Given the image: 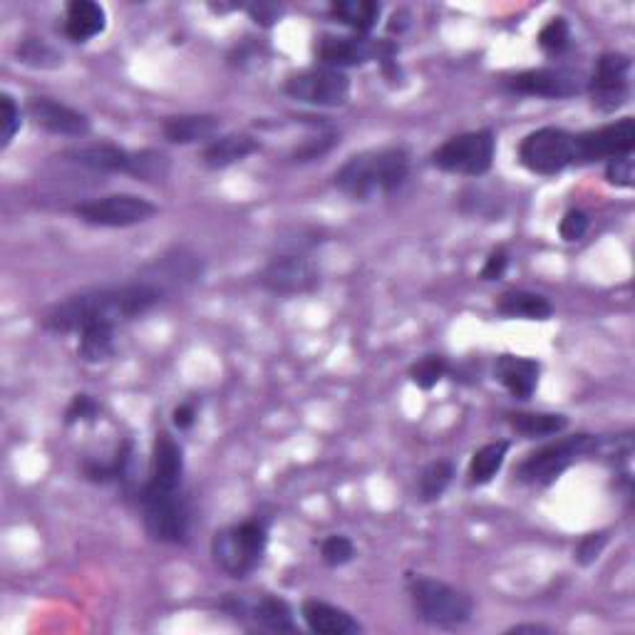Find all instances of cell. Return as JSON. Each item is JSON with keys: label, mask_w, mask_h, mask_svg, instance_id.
<instances>
[{"label": "cell", "mask_w": 635, "mask_h": 635, "mask_svg": "<svg viewBox=\"0 0 635 635\" xmlns=\"http://www.w3.org/2000/svg\"><path fill=\"white\" fill-rule=\"evenodd\" d=\"M608 544V532H598V534H586L584 539L576 544L574 558L581 566H591L604 552V546Z\"/></svg>", "instance_id": "cell-41"}, {"label": "cell", "mask_w": 635, "mask_h": 635, "mask_svg": "<svg viewBox=\"0 0 635 635\" xmlns=\"http://www.w3.org/2000/svg\"><path fill=\"white\" fill-rule=\"evenodd\" d=\"M338 145V135H318V137H310V139H306L304 145H300L294 155V161H314V159H318V157H323V155H328L333 147Z\"/></svg>", "instance_id": "cell-40"}, {"label": "cell", "mask_w": 635, "mask_h": 635, "mask_svg": "<svg viewBox=\"0 0 635 635\" xmlns=\"http://www.w3.org/2000/svg\"><path fill=\"white\" fill-rule=\"evenodd\" d=\"M246 13L251 16L256 26L261 28H274L284 16V6L278 3H266V0H258V3L246 6Z\"/></svg>", "instance_id": "cell-42"}, {"label": "cell", "mask_w": 635, "mask_h": 635, "mask_svg": "<svg viewBox=\"0 0 635 635\" xmlns=\"http://www.w3.org/2000/svg\"><path fill=\"white\" fill-rule=\"evenodd\" d=\"M380 40L365 36H320L316 42V60L323 68L343 70L378 60Z\"/></svg>", "instance_id": "cell-17"}, {"label": "cell", "mask_w": 635, "mask_h": 635, "mask_svg": "<svg viewBox=\"0 0 635 635\" xmlns=\"http://www.w3.org/2000/svg\"><path fill=\"white\" fill-rule=\"evenodd\" d=\"M171 423H175L179 433L191 429L194 423H197V407H194L191 403H181L179 407H175V413H171Z\"/></svg>", "instance_id": "cell-44"}, {"label": "cell", "mask_w": 635, "mask_h": 635, "mask_svg": "<svg viewBox=\"0 0 635 635\" xmlns=\"http://www.w3.org/2000/svg\"><path fill=\"white\" fill-rule=\"evenodd\" d=\"M631 70L633 62L623 52H604L598 58L594 75L586 82L591 107L601 115L618 112L631 100Z\"/></svg>", "instance_id": "cell-11"}, {"label": "cell", "mask_w": 635, "mask_h": 635, "mask_svg": "<svg viewBox=\"0 0 635 635\" xmlns=\"http://www.w3.org/2000/svg\"><path fill=\"white\" fill-rule=\"evenodd\" d=\"M407 596L415 616L435 628H459L475 616V601L469 594L433 576L407 578Z\"/></svg>", "instance_id": "cell-4"}, {"label": "cell", "mask_w": 635, "mask_h": 635, "mask_svg": "<svg viewBox=\"0 0 635 635\" xmlns=\"http://www.w3.org/2000/svg\"><path fill=\"white\" fill-rule=\"evenodd\" d=\"M201 271L204 266L197 254H191L187 249H175L157 258V261L147 268V278H142V281L155 284L157 288L165 290V294H169V288L189 286L194 281H199Z\"/></svg>", "instance_id": "cell-18"}, {"label": "cell", "mask_w": 635, "mask_h": 635, "mask_svg": "<svg viewBox=\"0 0 635 635\" xmlns=\"http://www.w3.org/2000/svg\"><path fill=\"white\" fill-rule=\"evenodd\" d=\"M497 314L504 318H522V320H548L554 316L552 300L532 290H504L497 298Z\"/></svg>", "instance_id": "cell-25"}, {"label": "cell", "mask_w": 635, "mask_h": 635, "mask_svg": "<svg viewBox=\"0 0 635 635\" xmlns=\"http://www.w3.org/2000/svg\"><path fill=\"white\" fill-rule=\"evenodd\" d=\"M100 417V405L92 395L88 393H80L72 397V403L68 405V410H65V425H78V423H95V419Z\"/></svg>", "instance_id": "cell-37"}, {"label": "cell", "mask_w": 635, "mask_h": 635, "mask_svg": "<svg viewBox=\"0 0 635 635\" xmlns=\"http://www.w3.org/2000/svg\"><path fill=\"white\" fill-rule=\"evenodd\" d=\"M588 226H591V219H588L586 211L568 209V211L564 214L562 224H558V234H562L564 241L574 244V241L584 239V236L588 234Z\"/></svg>", "instance_id": "cell-39"}, {"label": "cell", "mask_w": 635, "mask_h": 635, "mask_svg": "<svg viewBox=\"0 0 635 635\" xmlns=\"http://www.w3.org/2000/svg\"><path fill=\"white\" fill-rule=\"evenodd\" d=\"M536 42H539L544 56L562 58L568 50V46H572V26L566 23V18H552L539 30V38H536Z\"/></svg>", "instance_id": "cell-34"}, {"label": "cell", "mask_w": 635, "mask_h": 635, "mask_svg": "<svg viewBox=\"0 0 635 635\" xmlns=\"http://www.w3.org/2000/svg\"><path fill=\"white\" fill-rule=\"evenodd\" d=\"M26 115L30 117L32 125L58 137H88L92 129L88 115L42 95L30 97L26 102Z\"/></svg>", "instance_id": "cell-16"}, {"label": "cell", "mask_w": 635, "mask_h": 635, "mask_svg": "<svg viewBox=\"0 0 635 635\" xmlns=\"http://www.w3.org/2000/svg\"><path fill=\"white\" fill-rule=\"evenodd\" d=\"M165 290L147 281H132L125 286L92 288L60 300L42 316V328L50 333H80L92 323H120L145 316L165 300Z\"/></svg>", "instance_id": "cell-1"}, {"label": "cell", "mask_w": 635, "mask_h": 635, "mask_svg": "<svg viewBox=\"0 0 635 635\" xmlns=\"http://www.w3.org/2000/svg\"><path fill=\"white\" fill-rule=\"evenodd\" d=\"M261 149V142L256 137L244 135V132H231L221 135L217 139H211L209 145H204L201 149V165L207 169H226L236 165V161H244L246 157L256 155Z\"/></svg>", "instance_id": "cell-23"}, {"label": "cell", "mask_w": 635, "mask_h": 635, "mask_svg": "<svg viewBox=\"0 0 635 635\" xmlns=\"http://www.w3.org/2000/svg\"><path fill=\"white\" fill-rule=\"evenodd\" d=\"M504 90L544 100H566L584 90L581 75L572 68H532L504 80Z\"/></svg>", "instance_id": "cell-15"}, {"label": "cell", "mask_w": 635, "mask_h": 635, "mask_svg": "<svg viewBox=\"0 0 635 635\" xmlns=\"http://www.w3.org/2000/svg\"><path fill=\"white\" fill-rule=\"evenodd\" d=\"M447 373H449V363L443 358V355H425L423 360L410 365V373L407 375H410L413 385L427 393L443 383L447 378Z\"/></svg>", "instance_id": "cell-33"}, {"label": "cell", "mask_w": 635, "mask_h": 635, "mask_svg": "<svg viewBox=\"0 0 635 635\" xmlns=\"http://www.w3.org/2000/svg\"><path fill=\"white\" fill-rule=\"evenodd\" d=\"M494 155H497V137L492 129H477V132L449 137L429 159L433 167L445 175L484 177L494 165Z\"/></svg>", "instance_id": "cell-7"}, {"label": "cell", "mask_w": 635, "mask_h": 635, "mask_svg": "<svg viewBox=\"0 0 635 635\" xmlns=\"http://www.w3.org/2000/svg\"><path fill=\"white\" fill-rule=\"evenodd\" d=\"M115 330L117 326L110 323H92V326H85L80 330V343H78V355L90 365L110 360L115 355Z\"/></svg>", "instance_id": "cell-28"}, {"label": "cell", "mask_w": 635, "mask_h": 635, "mask_svg": "<svg viewBox=\"0 0 635 635\" xmlns=\"http://www.w3.org/2000/svg\"><path fill=\"white\" fill-rule=\"evenodd\" d=\"M127 177L147 181V185L165 181L169 177V157L157 152V149H139V152H132V167H129Z\"/></svg>", "instance_id": "cell-31"}, {"label": "cell", "mask_w": 635, "mask_h": 635, "mask_svg": "<svg viewBox=\"0 0 635 635\" xmlns=\"http://www.w3.org/2000/svg\"><path fill=\"white\" fill-rule=\"evenodd\" d=\"M519 165L532 175L556 177L576 165V135L562 127H542L519 145Z\"/></svg>", "instance_id": "cell-8"}, {"label": "cell", "mask_w": 635, "mask_h": 635, "mask_svg": "<svg viewBox=\"0 0 635 635\" xmlns=\"http://www.w3.org/2000/svg\"><path fill=\"white\" fill-rule=\"evenodd\" d=\"M509 455V443L507 439H499V443H489L475 452V457L469 462V487H484L494 477L499 475V469L504 467Z\"/></svg>", "instance_id": "cell-27"}, {"label": "cell", "mask_w": 635, "mask_h": 635, "mask_svg": "<svg viewBox=\"0 0 635 635\" xmlns=\"http://www.w3.org/2000/svg\"><path fill=\"white\" fill-rule=\"evenodd\" d=\"M509 268V254L507 249H494L489 256H487V261H484L482 266V281H499V278L504 276V271Z\"/></svg>", "instance_id": "cell-43"}, {"label": "cell", "mask_w": 635, "mask_h": 635, "mask_svg": "<svg viewBox=\"0 0 635 635\" xmlns=\"http://www.w3.org/2000/svg\"><path fill=\"white\" fill-rule=\"evenodd\" d=\"M221 608L239 621H251L254 626L271 633H296L294 608L274 594H231Z\"/></svg>", "instance_id": "cell-14"}, {"label": "cell", "mask_w": 635, "mask_h": 635, "mask_svg": "<svg viewBox=\"0 0 635 635\" xmlns=\"http://www.w3.org/2000/svg\"><path fill=\"white\" fill-rule=\"evenodd\" d=\"M18 62L28 65V68H36V70H58L62 68V56L60 52L48 46L42 38H28L18 46L16 50Z\"/></svg>", "instance_id": "cell-32"}, {"label": "cell", "mask_w": 635, "mask_h": 635, "mask_svg": "<svg viewBox=\"0 0 635 635\" xmlns=\"http://www.w3.org/2000/svg\"><path fill=\"white\" fill-rule=\"evenodd\" d=\"M507 423L514 433L536 439L562 435L568 427V417L556 413H507Z\"/></svg>", "instance_id": "cell-29"}, {"label": "cell", "mask_w": 635, "mask_h": 635, "mask_svg": "<svg viewBox=\"0 0 635 635\" xmlns=\"http://www.w3.org/2000/svg\"><path fill=\"white\" fill-rule=\"evenodd\" d=\"M62 157L82 169L102 171V175H129V167H132V152L112 142L72 147Z\"/></svg>", "instance_id": "cell-20"}, {"label": "cell", "mask_w": 635, "mask_h": 635, "mask_svg": "<svg viewBox=\"0 0 635 635\" xmlns=\"http://www.w3.org/2000/svg\"><path fill=\"white\" fill-rule=\"evenodd\" d=\"M268 529L261 519L231 524L214 534L211 558L229 578L251 576L264 562Z\"/></svg>", "instance_id": "cell-6"}, {"label": "cell", "mask_w": 635, "mask_h": 635, "mask_svg": "<svg viewBox=\"0 0 635 635\" xmlns=\"http://www.w3.org/2000/svg\"><path fill=\"white\" fill-rule=\"evenodd\" d=\"M320 558L328 568H340L355 558V544L343 534H330L320 542Z\"/></svg>", "instance_id": "cell-36"}, {"label": "cell", "mask_w": 635, "mask_h": 635, "mask_svg": "<svg viewBox=\"0 0 635 635\" xmlns=\"http://www.w3.org/2000/svg\"><path fill=\"white\" fill-rule=\"evenodd\" d=\"M452 477H455V465H452V462L447 459L429 462V465L419 472V479H417L419 502L435 504L443 499V494L452 484Z\"/></svg>", "instance_id": "cell-30"}, {"label": "cell", "mask_w": 635, "mask_h": 635, "mask_svg": "<svg viewBox=\"0 0 635 635\" xmlns=\"http://www.w3.org/2000/svg\"><path fill=\"white\" fill-rule=\"evenodd\" d=\"M139 507L149 532L175 534L191 522L185 492V449L167 429H159L149 459V479L139 492Z\"/></svg>", "instance_id": "cell-2"}, {"label": "cell", "mask_w": 635, "mask_h": 635, "mask_svg": "<svg viewBox=\"0 0 635 635\" xmlns=\"http://www.w3.org/2000/svg\"><path fill=\"white\" fill-rule=\"evenodd\" d=\"M635 149V120L621 117L616 122L576 135V165H594L616 157L633 155Z\"/></svg>", "instance_id": "cell-13"}, {"label": "cell", "mask_w": 635, "mask_h": 635, "mask_svg": "<svg viewBox=\"0 0 635 635\" xmlns=\"http://www.w3.org/2000/svg\"><path fill=\"white\" fill-rule=\"evenodd\" d=\"M598 447L601 439L586 433L562 437L556 439V443H548L539 449H534L532 455H526L522 465L514 469V477L516 482L529 484V487H548V484H554L566 469L578 465L581 459L596 455Z\"/></svg>", "instance_id": "cell-5"}, {"label": "cell", "mask_w": 635, "mask_h": 635, "mask_svg": "<svg viewBox=\"0 0 635 635\" xmlns=\"http://www.w3.org/2000/svg\"><path fill=\"white\" fill-rule=\"evenodd\" d=\"M107 28V13L95 0H72L65 8V36L72 42H88Z\"/></svg>", "instance_id": "cell-24"}, {"label": "cell", "mask_w": 635, "mask_h": 635, "mask_svg": "<svg viewBox=\"0 0 635 635\" xmlns=\"http://www.w3.org/2000/svg\"><path fill=\"white\" fill-rule=\"evenodd\" d=\"M606 181L616 189H633L635 187V159H633V155L611 159L606 165Z\"/></svg>", "instance_id": "cell-38"}, {"label": "cell", "mask_w": 635, "mask_h": 635, "mask_svg": "<svg viewBox=\"0 0 635 635\" xmlns=\"http://www.w3.org/2000/svg\"><path fill=\"white\" fill-rule=\"evenodd\" d=\"M258 286L274 296H308L320 288V271L306 254L284 251L264 266Z\"/></svg>", "instance_id": "cell-12"}, {"label": "cell", "mask_w": 635, "mask_h": 635, "mask_svg": "<svg viewBox=\"0 0 635 635\" xmlns=\"http://www.w3.org/2000/svg\"><path fill=\"white\" fill-rule=\"evenodd\" d=\"M410 175V155L405 147L368 149L350 157L336 175L333 187L353 201H373L390 197Z\"/></svg>", "instance_id": "cell-3"}, {"label": "cell", "mask_w": 635, "mask_h": 635, "mask_svg": "<svg viewBox=\"0 0 635 635\" xmlns=\"http://www.w3.org/2000/svg\"><path fill=\"white\" fill-rule=\"evenodd\" d=\"M330 16L340 26L350 28L355 36L368 38V32L380 23L383 6L375 3V0H336V3H330Z\"/></svg>", "instance_id": "cell-26"}, {"label": "cell", "mask_w": 635, "mask_h": 635, "mask_svg": "<svg viewBox=\"0 0 635 635\" xmlns=\"http://www.w3.org/2000/svg\"><path fill=\"white\" fill-rule=\"evenodd\" d=\"M284 92L290 100L310 107H343L350 97V78L343 70L316 65V68L290 72L284 82Z\"/></svg>", "instance_id": "cell-10"}, {"label": "cell", "mask_w": 635, "mask_h": 635, "mask_svg": "<svg viewBox=\"0 0 635 635\" xmlns=\"http://www.w3.org/2000/svg\"><path fill=\"white\" fill-rule=\"evenodd\" d=\"M300 616H304L306 626L310 633L318 635H358L363 633V626L355 621L346 608H338L326 601L306 598L300 604Z\"/></svg>", "instance_id": "cell-22"}, {"label": "cell", "mask_w": 635, "mask_h": 635, "mask_svg": "<svg viewBox=\"0 0 635 635\" xmlns=\"http://www.w3.org/2000/svg\"><path fill=\"white\" fill-rule=\"evenodd\" d=\"M20 127H23V112H20L13 95L3 92L0 95V149L10 147Z\"/></svg>", "instance_id": "cell-35"}, {"label": "cell", "mask_w": 635, "mask_h": 635, "mask_svg": "<svg viewBox=\"0 0 635 635\" xmlns=\"http://www.w3.org/2000/svg\"><path fill=\"white\" fill-rule=\"evenodd\" d=\"M524 633H552L548 626H542V623H519V626H512L507 631V635H524Z\"/></svg>", "instance_id": "cell-45"}, {"label": "cell", "mask_w": 635, "mask_h": 635, "mask_svg": "<svg viewBox=\"0 0 635 635\" xmlns=\"http://www.w3.org/2000/svg\"><path fill=\"white\" fill-rule=\"evenodd\" d=\"M494 378L507 390L514 400H532V395L539 387L542 365L534 358H522V355L504 353L494 363Z\"/></svg>", "instance_id": "cell-19"}, {"label": "cell", "mask_w": 635, "mask_h": 635, "mask_svg": "<svg viewBox=\"0 0 635 635\" xmlns=\"http://www.w3.org/2000/svg\"><path fill=\"white\" fill-rule=\"evenodd\" d=\"M157 204L137 194H110V197L82 201L72 209L82 224L100 226V229H129L157 217Z\"/></svg>", "instance_id": "cell-9"}, {"label": "cell", "mask_w": 635, "mask_h": 635, "mask_svg": "<svg viewBox=\"0 0 635 635\" xmlns=\"http://www.w3.org/2000/svg\"><path fill=\"white\" fill-rule=\"evenodd\" d=\"M221 132L217 115H175L161 120V135L171 145H209Z\"/></svg>", "instance_id": "cell-21"}]
</instances>
